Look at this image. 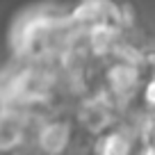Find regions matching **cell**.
I'll return each instance as SVG.
<instances>
[{
  "label": "cell",
  "instance_id": "1",
  "mask_svg": "<svg viewBox=\"0 0 155 155\" xmlns=\"http://www.w3.org/2000/svg\"><path fill=\"white\" fill-rule=\"evenodd\" d=\"M78 30L66 9L50 2L25 7L12 23L9 44L14 59L44 62L57 66L66 50L75 44Z\"/></svg>",
  "mask_w": 155,
  "mask_h": 155
},
{
  "label": "cell",
  "instance_id": "2",
  "mask_svg": "<svg viewBox=\"0 0 155 155\" xmlns=\"http://www.w3.org/2000/svg\"><path fill=\"white\" fill-rule=\"evenodd\" d=\"M59 91L57 66L53 64L14 59L0 73V107L44 112Z\"/></svg>",
  "mask_w": 155,
  "mask_h": 155
},
{
  "label": "cell",
  "instance_id": "3",
  "mask_svg": "<svg viewBox=\"0 0 155 155\" xmlns=\"http://www.w3.org/2000/svg\"><path fill=\"white\" fill-rule=\"evenodd\" d=\"M119 114H121V110H119L116 101L103 87H98L94 94H82L73 123L96 137L110 126H114L119 121Z\"/></svg>",
  "mask_w": 155,
  "mask_h": 155
},
{
  "label": "cell",
  "instance_id": "4",
  "mask_svg": "<svg viewBox=\"0 0 155 155\" xmlns=\"http://www.w3.org/2000/svg\"><path fill=\"white\" fill-rule=\"evenodd\" d=\"M139 123H119L96 135L94 155H139L141 135Z\"/></svg>",
  "mask_w": 155,
  "mask_h": 155
},
{
  "label": "cell",
  "instance_id": "5",
  "mask_svg": "<svg viewBox=\"0 0 155 155\" xmlns=\"http://www.w3.org/2000/svg\"><path fill=\"white\" fill-rule=\"evenodd\" d=\"M75 135V123L68 116H44L37 126L39 155H64Z\"/></svg>",
  "mask_w": 155,
  "mask_h": 155
}]
</instances>
